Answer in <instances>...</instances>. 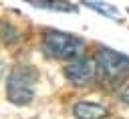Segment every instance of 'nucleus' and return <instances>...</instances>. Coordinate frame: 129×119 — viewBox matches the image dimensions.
Masks as SVG:
<instances>
[{"instance_id": "obj_6", "label": "nucleus", "mask_w": 129, "mask_h": 119, "mask_svg": "<svg viewBox=\"0 0 129 119\" xmlns=\"http://www.w3.org/2000/svg\"><path fill=\"white\" fill-rule=\"evenodd\" d=\"M85 6H89L91 10L103 14V16H107V18H111V20H121L119 10H117L115 6H111V4H107V2H101V0H85Z\"/></svg>"}, {"instance_id": "obj_1", "label": "nucleus", "mask_w": 129, "mask_h": 119, "mask_svg": "<svg viewBox=\"0 0 129 119\" xmlns=\"http://www.w3.org/2000/svg\"><path fill=\"white\" fill-rule=\"evenodd\" d=\"M42 50L48 56L60 58V61H73L83 56L85 52V40L60 30H46L42 34Z\"/></svg>"}, {"instance_id": "obj_5", "label": "nucleus", "mask_w": 129, "mask_h": 119, "mask_svg": "<svg viewBox=\"0 0 129 119\" xmlns=\"http://www.w3.org/2000/svg\"><path fill=\"white\" fill-rule=\"evenodd\" d=\"M73 115L77 119H105L109 115L107 107L93 101H79L73 107Z\"/></svg>"}, {"instance_id": "obj_9", "label": "nucleus", "mask_w": 129, "mask_h": 119, "mask_svg": "<svg viewBox=\"0 0 129 119\" xmlns=\"http://www.w3.org/2000/svg\"><path fill=\"white\" fill-rule=\"evenodd\" d=\"M2 75H4V65L0 63V81H2Z\"/></svg>"}, {"instance_id": "obj_2", "label": "nucleus", "mask_w": 129, "mask_h": 119, "mask_svg": "<svg viewBox=\"0 0 129 119\" xmlns=\"http://www.w3.org/2000/svg\"><path fill=\"white\" fill-rule=\"evenodd\" d=\"M95 63H97V73L109 85H119L129 77V56H125L113 48L101 46L97 50Z\"/></svg>"}, {"instance_id": "obj_4", "label": "nucleus", "mask_w": 129, "mask_h": 119, "mask_svg": "<svg viewBox=\"0 0 129 119\" xmlns=\"http://www.w3.org/2000/svg\"><path fill=\"white\" fill-rule=\"evenodd\" d=\"M97 75V63H93L87 56H79L73 58L67 67H64V77L69 83L81 87V85H91L93 79Z\"/></svg>"}, {"instance_id": "obj_7", "label": "nucleus", "mask_w": 129, "mask_h": 119, "mask_svg": "<svg viewBox=\"0 0 129 119\" xmlns=\"http://www.w3.org/2000/svg\"><path fill=\"white\" fill-rule=\"evenodd\" d=\"M36 8H46V10H60V12H77L73 4H67L62 0H28Z\"/></svg>"}, {"instance_id": "obj_3", "label": "nucleus", "mask_w": 129, "mask_h": 119, "mask_svg": "<svg viewBox=\"0 0 129 119\" xmlns=\"http://www.w3.org/2000/svg\"><path fill=\"white\" fill-rule=\"evenodd\" d=\"M36 71L28 65L16 67L6 83V97L14 105H28L34 97V85H36Z\"/></svg>"}, {"instance_id": "obj_8", "label": "nucleus", "mask_w": 129, "mask_h": 119, "mask_svg": "<svg viewBox=\"0 0 129 119\" xmlns=\"http://www.w3.org/2000/svg\"><path fill=\"white\" fill-rule=\"evenodd\" d=\"M119 99H121V103H125V105H129V85L119 93Z\"/></svg>"}]
</instances>
